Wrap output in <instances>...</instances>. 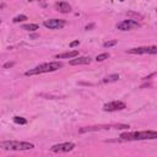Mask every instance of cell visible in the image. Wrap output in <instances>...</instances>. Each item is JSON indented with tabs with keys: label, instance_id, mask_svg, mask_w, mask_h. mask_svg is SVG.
<instances>
[{
	"label": "cell",
	"instance_id": "1",
	"mask_svg": "<svg viewBox=\"0 0 157 157\" xmlns=\"http://www.w3.org/2000/svg\"><path fill=\"white\" fill-rule=\"evenodd\" d=\"M121 140L128 141H141V140H156L157 131L145 130V131H132V132H123L120 135Z\"/></svg>",
	"mask_w": 157,
	"mask_h": 157
},
{
	"label": "cell",
	"instance_id": "2",
	"mask_svg": "<svg viewBox=\"0 0 157 157\" xmlns=\"http://www.w3.org/2000/svg\"><path fill=\"white\" fill-rule=\"evenodd\" d=\"M61 66H63V64L60 61L44 63V64H40V65H38V66L26 71L25 75L26 76H33V75H39V74H44V72H53V71L59 70Z\"/></svg>",
	"mask_w": 157,
	"mask_h": 157
},
{
	"label": "cell",
	"instance_id": "3",
	"mask_svg": "<svg viewBox=\"0 0 157 157\" xmlns=\"http://www.w3.org/2000/svg\"><path fill=\"white\" fill-rule=\"evenodd\" d=\"M0 146L4 150H11V151H26L34 147L33 144L27 141H1Z\"/></svg>",
	"mask_w": 157,
	"mask_h": 157
},
{
	"label": "cell",
	"instance_id": "4",
	"mask_svg": "<svg viewBox=\"0 0 157 157\" xmlns=\"http://www.w3.org/2000/svg\"><path fill=\"white\" fill-rule=\"evenodd\" d=\"M110 128H117V129H128L129 125H125V124H115V125H96V126H86V128H82L80 129V132L83 134V132H90V131H97V130H105V129H110Z\"/></svg>",
	"mask_w": 157,
	"mask_h": 157
},
{
	"label": "cell",
	"instance_id": "5",
	"mask_svg": "<svg viewBox=\"0 0 157 157\" xmlns=\"http://www.w3.org/2000/svg\"><path fill=\"white\" fill-rule=\"evenodd\" d=\"M126 53H129V54H157V45L131 48V49H128Z\"/></svg>",
	"mask_w": 157,
	"mask_h": 157
},
{
	"label": "cell",
	"instance_id": "6",
	"mask_svg": "<svg viewBox=\"0 0 157 157\" xmlns=\"http://www.w3.org/2000/svg\"><path fill=\"white\" fill-rule=\"evenodd\" d=\"M136 27H140V23L135 20H123L117 23V28L120 31H130Z\"/></svg>",
	"mask_w": 157,
	"mask_h": 157
},
{
	"label": "cell",
	"instance_id": "7",
	"mask_svg": "<svg viewBox=\"0 0 157 157\" xmlns=\"http://www.w3.org/2000/svg\"><path fill=\"white\" fill-rule=\"evenodd\" d=\"M126 108V104L121 101H112L109 103H105L103 105L104 112H115V110H123Z\"/></svg>",
	"mask_w": 157,
	"mask_h": 157
},
{
	"label": "cell",
	"instance_id": "8",
	"mask_svg": "<svg viewBox=\"0 0 157 157\" xmlns=\"http://www.w3.org/2000/svg\"><path fill=\"white\" fill-rule=\"evenodd\" d=\"M43 25L49 29H60L66 25V22L60 18H49V20H45Z\"/></svg>",
	"mask_w": 157,
	"mask_h": 157
},
{
	"label": "cell",
	"instance_id": "9",
	"mask_svg": "<svg viewBox=\"0 0 157 157\" xmlns=\"http://www.w3.org/2000/svg\"><path fill=\"white\" fill-rule=\"evenodd\" d=\"M75 144L74 142H63V144H58L50 147V151L53 152H69L71 150H74Z\"/></svg>",
	"mask_w": 157,
	"mask_h": 157
},
{
	"label": "cell",
	"instance_id": "10",
	"mask_svg": "<svg viewBox=\"0 0 157 157\" xmlns=\"http://www.w3.org/2000/svg\"><path fill=\"white\" fill-rule=\"evenodd\" d=\"M55 9L61 13H67L71 11V5L66 1H59V2H55Z\"/></svg>",
	"mask_w": 157,
	"mask_h": 157
},
{
	"label": "cell",
	"instance_id": "11",
	"mask_svg": "<svg viewBox=\"0 0 157 157\" xmlns=\"http://www.w3.org/2000/svg\"><path fill=\"white\" fill-rule=\"evenodd\" d=\"M78 56V50H71V52H65L61 54H56V59H75Z\"/></svg>",
	"mask_w": 157,
	"mask_h": 157
},
{
	"label": "cell",
	"instance_id": "12",
	"mask_svg": "<svg viewBox=\"0 0 157 157\" xmlns=\"http://www.w3.org/2000/svg\"><path fill=\"white\" fill-rule=\"evenodd\" d=\"M91 63L90 56H77L70 61V65H87Z\"/></svg>",
	"mask_w": 157,
	"mask_h": 157
},
{
	"label": "cell",
	"instance_id": "13",
	"mask_svg": "<svg viewBox=\"0 0 157 157\" xmlns=\"http://www.w3.org/2000/svg\"><path fill=\"white\" fill-rule=\"evenodd\" d=\"M118 80H119V75H118V74H112V75L105 76V77L102 80V82H104V83H107V82H115V81H118Z\"/></svg>",
	"mask_w": 157,
	"mask_h": 157
},
{
	"label": "cell",
	"instance_id": "14",
	"mask_svg": "<svg viewBox=\"0 0 157 157\" xmlns=\"http://www.w3.org/2000/svg\"><path fill=\"white\" fill-rule=\"evenodd\" d=\"M22 29L29 31V32L37 31V29H38V25H37V23H27V25H23V26H22Z\"/></svg>",
	"mask_w": 157,
	"mask_h": 157
},
{
	"label": "cell",
	"instance_id": "15",
	"mask_svg": "<svg viewBox=\"0 0 157 157\" xmlns=\"http://www.w3.org/2000/svg\"><path fill=\"white\" fill-rule=\"evenodd\" d=\"M13 121H15L16 124H21V125L27 124V120H26L25 118H22V117H13Z\"/></svg>",
	"mask_w": 157,
	"mask_h": 157
},
{
	"label": "cell",
	"instance_id": "16",
	"mask_svg": "<svg viewBox=\"0 0 157 157\" xmlns=\"http://www.w3.org/2000/svg\"><path fill=\"white\" fill-rule=\"evenodd\" d=\"M25 20H27V16L26 15H18V16H16V17H13V23H18V22H22V21H25Z\"/></svg>",
	"mask_w": 157,
	"mask_h": 157
},
{
	"label": "cell",
	"instance_id": "17",
	"mask_svg": "<svg viewBox=\"0 0 157 157\" xmlns=\"http://www.w3.org/2000/svg\"><path fill=\"white\" fill-rule=\"evenodd\" d=\"M117 43H118V40H117V39H113V40H107V42H104V43H103V47H104V48H110V47L115 45Z\"/></svg>",
	"mask_w": 157,
	"mask_h": 157
},
{
	"label": "cell",
	"instance_id": "18",
	"mask_svg": "<svg viewBox=\"0 0 157 157\" xmlns=\"http://www.w3.org/2000/svg\"><path fill=\"white\" fill-rule=\"evenodd\" d=\"M108 58H109V53H103V54L97 55V56H96V60H97V61H103V60H105V59H108Z\"/></svg>",
	"mask_w": 157,
	"mask_h": 157
},
{
	"label": "cell",
	"instance_id": "19",
	"mask_svg": "<svg viewBox=\"0 0 157 157\" xmlns=\"http://www.w3.org/2000/svg\"><path fill=\"white\" fill-rule=\"evenodd\" d=\"M80 44V40L77 39V40H74V42H71L70 43V48H74V47H77Z\"/></svg>",
	"mask_w": 157,
	"mask_h": 157
},
{
	"label": "cell",
	"instance_id": "20",
	"mask_svg": "<svg viewBox=\"0 0 157 157\" xmlns=\"http://www.w3.org/2000/svg\"><path fill=\"white\" fill-rule=\"evenodd\" d=\"M13 65H15V63H5V64H4V69L11 67V66H13Z\"/></svg>",
	"mask_w": 157,
	"mask_h": 157
},
{
	"label": "cell",
	"instance_id": "21",
	"mask_svg": "<svg viewBox=\"0 0 157 157\" xmlns=\"http://www.w3.org/2000/svg\"><path fill=\"white\" fill-rule=\"evenodd\" d=\"M93 26H94V25H93V23H92V25H87V26H86V29H87V31H88V29H90V28H92V27H93Z\"/></svg>",
	"mask_w": 157,
	"mask_h": 157
},
{
	"label": "cell",
	"instance_id": "22",
	"mask_svg": "<svg viewBox=\"0 0 157 157\" xmlns=\"http://www.w3.org/2000/svg\"><path fill=\"white\" fill-rule=\"evenodd\" d=\"M156 11H157V10H156Z\"/></svg>",
	"mask_w": 157,
	"mask_h": 157
}]
</instances>
